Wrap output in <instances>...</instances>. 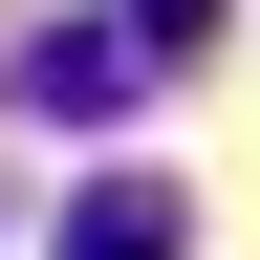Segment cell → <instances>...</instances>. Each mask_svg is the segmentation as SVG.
Instances as JSON below:
<instances>
[{
  "instance_id": "cell-1",
  "label": "cell",
  "mask_w": 260,
  "mask_h": 260,
  "mask_svg": "<svg viewBox=\"0 0 260 260\" xmlns=\"http://www.w3.org/2000/svg\"><path fill=\"white\" fill-rule=\"evenodd\" d=\"M130 87H152V44H130V22H44V44H22V109H130Z\"/></svg>"
},
{
  "instance_id": "cell-2",
  "label": "cell",
  "mask_w": 260,
  "mask_h": 260,
  "mask_svg": "<svg viewBox=\"0 0 260 260\" xmlns=\"http://www.w3.org/2000/svg\"><path fill=\"white\" fill-rule=\"evenodd\" d=\"M174 239H195L174 195H152V174H109V195H65V239H44V260H174Z\"/></svg>"
},
{
  "instance_id": "cell-3",
  "label": "cell",
  "mask_w": 260,
  "mask_h": 260,
  "mask_svg": "<svg viewBox=\"0 0 260 260\" xmlns=\"http://www.w3.org/2000/svg\"><path fill=\"white\" fill-rule=\"evenodd\" d=\"M195 22H217V0H130V44H152V65H174V44H195Z\"/></svg>"
}]
</instances>
